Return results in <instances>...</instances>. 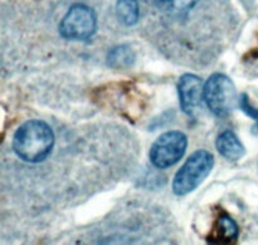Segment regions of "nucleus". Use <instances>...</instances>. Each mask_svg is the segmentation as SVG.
I'll list each match as a JSON object with an SVG mask.
<instances>
[{
    "label": "nucleus",
    "mask_w": 258,
    "mask_h": 245,
    "mask_svg": "<svg viewBox=\"0 0 258 245\" xmlns=\"http://www.w3.org/2000/svg\"><path fill=\"white\" fill-rule=\"evenodd\" d=\"M54 146L52 128L40 120H30L23 123L13 138V148L25 162L38 164L50 155Z\"/></svg>",
    "instance_id": "f257e3e1"
},
{
    "label": "nucleus",
    "mask_w": 258,
    "mask_h": 245,
    "mask_svg": "<svg viewBox=\"0 0 258 245\" xmlns=\"http://www.w3.org/2000/svg\"><path fill=\"white\" fill-rule=\"evenodd\" d=\"M213 166L214 157L209 151H196L176 173L173 181L174 194L184 196L196 190L208 178Z\"/></svg>",
    "instance_id": "f03ea898"
},
{
    "label": "nucleus",
    "mask_w": 258,
    "mask_h": 245,
    "mask_svg": "<svg viewBox=\"0 0 258 245\" xmlns=\"http://www.w3.org/2000/svg\"><path fill=\"white\" fill-rule=\"evenodd\" d=\"M204 101L216 116L231 115L237 106V91L233 82L222 73L212 74L204 86Z\"/></svg>",
    "instance_id": "7ed1b4c3"
},
{
    "label": "nucleus",
    "mask_w": 258,
    "mask_h": 245,
    "mask_svg": "<svg viewBox=\"0 0 258 245\" xmlns=\"http://www.w3.org/2000/svg\"><path fill=\"white\" fill-rule=\"evenodd\" d=\"M97 28L95 12L87 5H73L59 24V34L67 40H86Z\"/></svg>",
    "instance_id": "20e7f679"
},
{
    "label": "nucleus",
    "mask_w": 258,
    "mask_h": 245,
    "mask_svg": "<svg viewBox=\"0 0 258 245\" xmlns=\"http://www.w3.org/2000/svg\"><path fill=\"white\" fill-rule=\"evenodd\" d=\"M188 146V138L180 131L163 133L150 148V161L155 168L168 169L180 161Z\"/></svg>",
    "instance_id": "39448f33"
},
{
    "label": "nucleus",
    "mask_w": 258,
    "mask_h": 245,
    "mask_svg": "<svg viewBox=\"0 0 258 245\" xmlns=\"http://www.w3.org/2000/svg\"><path fill=\"white\" fill-rule=\"evenodd\" d=\"M178 93L181 110L190 117L196 116L204 100V87L201 78L191 73L181 75L178 83Z\"/></svg>",
    "instance_id": "423d86ee"
},
{
    "label": "nucleus",
    "mask_w": 258,
    "mask_h": 245,
    "mask_svg": "<svg viewBox=\"0 0 258 245\" xmlns=\"http://www.w3.org/2000/svg\"><path fill=\"white\" fill-rule=\"evenodd\" d=\"M216 146L218 152L229 161L239 160V158L243 157L244 152H246L243 143L239 141L236 133L232 132V131L222 132L217 138Z\"/></svg>",
    "instance_id": "0eeeda50"
},
{
    "label": "nucleus",
    "mask_w": 258,
    "mask_h": 245,
    "mask_svg": "<svg viewBox=\"0 0 258 245\" xmlns=\"http://www.w3.org/2000/svg\"><path fill=\"white\" fill-rule=\"evenodd\" d=\"M116 15H117L118 20L126 27L135 25L140 17L139 0H117Z\"/></svg>",
    "instance_id": "6e6552de"
},
{
    "label": "nucleus",
    "mask_w": 258,
    "mask_h": 245,
    "mask_svg": "<svg viewBox=\"0 0 258 245\" xmlns=\"http://www.w3.org/2000/svg\"><path fill=\"white\" fill-rule=\"evenodd\" d=\"M135 53L128 45H117L107 54V64L112 68H127L135 62Z\"/></svg>",
    "instance_id": "1a4fd4ad"
},
{
    "label": "nucleus",
    "mask_w": 258,
    "mask_h": 245,
    "mask_svg": "<svg viewBox=\"0 0 258 245\" xmlns=\"http://www.w3.org/2000/svg\"><path fill=\"white\" fill-rule=\"evenodd\" d=\"M198 2L199 0H156V5L168 14L184 15Z\"/></svg>",
    "instance_id": "9d476101"
},
{
    "label": "nucleus",
    "mask_w": 258,
    "mask_h": 245,
    "mask_svg": "<svg viewBox=\"0 0 258 245\" xmlns=\"http://www.w3.org/2000/svg\"><path fill=\"white\" fill-rule=\"evenodd\" d=\"M216 230L219 238H223V240L231 241L236 240L239 235V229L236 221L228 215L219 216L216 224Z\"/></svg>",
    "instance_id": "9b49d317"
},
{
    "label": "nucleus",
    "mask_w": 258,
    "mask_h": 245,
    "mask_svg": "<svg viewBox=\"0 0 258 245\" xmlns=\"http://www.w3.org/2000/svg\"><path fill=\"white\" fill-rule=\"evenodd\" d=\"M239 106H241V110L243 111L247 116H249V117L253 118V120L258 121V110L249 103V100L248 97H247V95L242 96L241 100H239Z\"/></svg>",
    "instance_id": "f8f14e48"
}]
</instances>
